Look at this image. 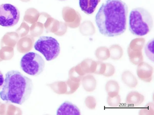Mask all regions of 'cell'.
I'll return each mask as SVG.
<instances>
[{
	"label": "cell",
	"mask_w": 154,
	"mask_h": 115,
	"mask_svg": "<svg viewBox=\"0 0 154 115\" xmlns=\"http://www.w3.org/2000/svg\"><path fill=\"white\" fill-rule=\"evenodd\" d=\"M128 7L121 0H106L103 3L95 18L99 31L103 35L113 37L126 31Z\"/></svg>",
	"instance_id": "6da1fadb"
},
{
	"label": "cell",
	"mask_w": 154,
	"mask_h": 115,
	"mask_svg": "<svg viewBox=\"0 0 154 115\" xmlns=\"http://www.w3.org/2000/svg\"><path fill=\"white\" fill-rule=\"evenodd\" d=\"M33 88L32 80L18 70L5 74L0 97L3 101L21 105L29 97Z\"/></svg>",
	"instance_id": "7a4b0ae2"
},
{
	"label": "cell",
	"mask_w": 154,
	"mask_h": 115,
	"mask_svg": "<svg viewBox=\"0 0 154 115\" xmlns=\"http://www.w3.org/2000/svg\"><path fill=\"white\" fill-rule=\"evenodd\" d=\"M153 20L150 13L142 7L133 8L129 17L128 27L132 34L142 36L148 34L153 27Z\"/></svg>",
	"instance_id": "3957f363"
},
{
	"label": "cell",
	"mask_w": 154,
	"mask_h": 115,
	"mask_svg": "<svg viewBox=\"0 0 154 115\" xmlns=\"http://www.w3.org/2000/svg\"><path fill=\"white\" fill-rule=\"evenodd\" d=\"M20 65L21 69L25 73L31 75L36 76L43 72L45 62L39 54L34 52H29L22 57Z\"/></svg>",
	"instance_id": "277c9868"
},
{
	"label": "cell",
	"mask_w": 154,
	"mask_h": 115,
	"mask_svg": "<svg viewBox=\"0 0 154 115\" xmlns=\"http://www.w3.org/2000/svg\"><path fill=\"white\" fill-rule=\"evenodd\" d=\"M34 47L48 61L56 58L60 52L59 43L55 38L50 36L40 37L35 43Z\"/></svg>",
	"instance_id": "5b68a950"
},
{
	"label": "cell",
	"mask_w": 154,
	"mask_h": 115,
	"mask_svg": "<svg viewBox=\"0 0 154 115\" xmlns=\"http://www.w3.org/2000/svg\"><path fill=\"white\" fill-rule=\"evenodd\" d=\"M20 17V11L14 5L10 4L0 5V25L9 27L15 25Z\"/></svg>",
	"instance_id": "8992f818"
},
{
	"label": "cell",
	"mask_w": 154,
	"mask_h": 115,
	"mask_svg": "<svg viewBox=\"0 0 154 115\" xmlns=\"http://www.w3.org/2000/svg\"><path fill=\"white\" fill-rule=\"evenodd\" d=\"M153 72L152 67L146 63L142 62L137 65V75L139 78L145 82H151Z\"/></svg>",
	"instance_id": "52a82bcc"
},
{
	"label": "cell",
	"mask_w": 154,
	"mask_h": 115,
	"mask_svg": "<svg viewBox=\"0 0 154 115\" xmlns=\"http://www.w3.org/2000/svg\"><path fill=\"white\" fill-rule=\"evenodd\" d=\"M79 108L71 102L66 101L58 108L57 111V115H80Z\"/></svg>",
	"instance_id": "ba28073f"
},
{
	"label": "cell",
	"mask_w": 154,
	"mask_h": 115,
	"mask_svg": "<svg viewBox=\"0 0 154 115\" xmlns=\"http://www.w3.org/2000/svg\"><path fill=\"white\" fill-rule=\"evenodd\" d=\"M101 0H79V4L81 10L85 13L90 15L95 11Z\"/></svg>",
	"instance_id": "9c48e42d"
},
{
	"label": "cell",
	"mask_w": 154,
	"mask_h": 115,
	"mask_svg": "<svg viewBox=\"0 0 154 115\" xmlns=\"http://www.w3.org/2000/svg\"><path fill=\"white\" fill-rule=\"evenodd\" d=\"M144 96L136 91H132L129 92L127 95L125 102L126 103L134 106L140 105L144 101Z\"/></svg>",
	"instance_id": "30bf717a"
},
{
	"label": "cell",
	"mask_w": 154,
	"mask_h": 115,
	"mask_svg": "<svg viewBox=\"0 0 154 115\" xmlns=\"http://www.w3.org/2000/svg\"><path fill=\"white\" fill-rule=\"evenodd\" d=\"M19 36L16 32H11L6 33L1 40V45L11 46H15L19 39Z\"/></svg>",
	"instance_id": "8fae6325"
},
{
	"label": "cell",
	"mask_w": 154,
	"mask_h": 115,
	"mask_svg": "<svg viewBox=\"0 0 154 115\" xmlns=\"http://www.w3.org/2000/svg\"><path fill=\"white\" fill-rule=\"evenodd\" d=\"M121 79L125 84L131 88L136 87L138 84V81L136 78L129 71H125L122 72Z\"/></svg>",
	"instance_id": "7c38bea8"
},
{
	"label": "cell",
	"mask_w": 154,
	"mask_h": 115,
	"mask_svg": "<svg viewBox=\"0 0 154 115\" xmlns=\"http://www.w3.org/2000/svg\"><path fill=\"white\" fill-rule=\"evenodd\" d=\"M119 89L118 83L115 80L109 81L105 84V89L108 96L111 97H114L119 94Z\"/></svg>",
	"instance_id": "4fadbf2b"
},
{
	"label": "cell",
	"mask_w": 154,
	"mask_h": 115,
	"mask_svg": "<svg viewBox=\"0 0 154 115\" xmlns=\"http://www.w3.org/2000/svg\"><path fill=\"white\" fill-rule=\"evenodd\" d=\"M154 39L152 38L149 40L146 43L144 48L145 54L149 59L154 61L153 53Z\"/></svg>",
	"instance_id": "5bb4252c"
},
{
	"label": "cell",
	"mask_w": 154,
	"mask_h": 115,
	"mask_svg": "<svg viewBox=\"0 0 154 115\" xmlns=\"http://www.w3.org/2000/svg\"><path fill=\"white\" fill-rule=\"evenodd\" d=\"M140 115H154V104L152 102L148 103L139 111Z\"/></svg>",
	"instance_id": "9a60e30c"
},
{
	"label": "cell",
	"mask_w": 154,
	"mask_h": 115,
	"mask_svg": "<svg viewBox=\"0 0 154 115\" xmlns=\"http://www.w3.org/2000/svg\"><path fill=\"white\" fill-rule=\"evenodd\" d=\"M106 102L108 105L111 107H117L120 104L121 97L119 94L113 97L108 96L106 99Z\"/></svg>",
	"instance_id": "2e32d148"
},
{
	"label": "cell",
	"mask_w": 154,
	"mask_h": 115,
	"mask_svg": "<svg viewBox=\"0 0 154 115\" xmlns=\"http://www.w3.org/2000/svg\"><path fill=\"white\" fill-rule=\"evenodd\" d=\"M130 55V61L133 64L137 65L142 62V58L140 54L131 53Z\"/></svg>",
	"instance_id": "e0dca14e"
},
{
	"label": "cell",
	"mask_w": 154,
	"mask_h": 115,
	"mask_svg": "<svg viewBox=\"0 0 154 115\" xmlns=\"http://www.w3.org/2000/svg\"><path fill=\"white\" fill-rule=\"evenodd\" d=\"M106 69L103 75L106 77H110L114 74L115 69L114 66L109 63H105Z\"/></svg>",
	"instance_id": "ac0fdd59"
},
{
	"label": "cell",
	"mask_w": 154,
	"mask_h": 115,
	"mask_svg": "<svg viewBox=\"0 0 154 115\" xmlns=\"http://www.w3.org/2000/svg\"><path fill=\"white\" fill-rule=\"evenodd\" d=\"M105 69V63L100 61L96 62L94 73L98 75H103Z\"/></svg>",
	"instance_id": "d6986e66"
},
{
	"label": "cell",
	"mask_w": 154,
	"mask_h": 115,
	"mask_svg": "<svg viewBox=\"0 0 154 115\" xmlns=\"http://www.w3.org/2000/svg\"><path fill=\"white\" fill-rule=\"evenodd\" d=\"M89 107L92 109H94L96 105V101L95 99L92 97H90L89 99Z\"/></svg>",
	"instance_id": "ffe728a7"
},
{
	"label": "cell",
	"mask_w": 154,
	"mask_h": 115,
	"mask_svg": "<svg viewBox=\"0 0 154 115\" xmlns=\"http://www.w3.org/2000/svg\"><path fill=\"white\" fill-rule=\"evenodd\" d=\"M4 81L3 74L0 70V90L2 87Z\"/></svg>",
	"instance_id": "44dd1931"
},
{
	"label": "cell",
	"mask_w": 154,
	"mask_h": 115,
	"mask_svg": "<svg viewBox=\"0 0 154 115\" xmlns=\"http://www.w3.org/2000/svg\"><path fill=\"white\" fill-rule=\"evenodd\" d=\"M59 0V1H66V0Z\"/></svg>",
	"instance_id": "7402d4cb"
}]
</instances>
